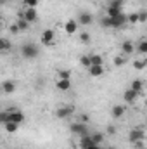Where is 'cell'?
<instances>
[{
  "mask_svg": "<svg viewBox=\"0 0 147 149\" xmlns=\"http://www.w3.org/2000/svg\"><path fill=\"white\" fill-rule=\"evenodd\" d=\"M135 50H137V45H135L133 42L125 40V42L121 43V52H123V56H130V54H133Z\"/></svg>",
  "mask_w": 147,
  "mask_h": 149,
  "instance_id": "30bf717a",
  "label": "cell"
},
{
  "mask_svg": "<svg viewBox=\"0 0 147 149\" xmlns=\"http://www.w3.org/2000/svg\"><path fill=\"white\" fill-rule=\"evenodd\" d=\"M107 134H109V135H114V134H116V127H114V125H109V127H107Z\"/></svg>",
  "mask_w": 147,
  "mask_h": 149,
  "instance_id": "f35d334b",
  "label": "cell"
},
{
  "mask_svg": "<svg viewBox=\"0 0 147 149\" xmlns=\"http://www.w3.org/2000/svg\"><path fill=\"white\" fill-rule=\"evenodd\" d=\"M88 74L94 76V78H99L104 74V66H90L88 68Z\"/></svg>",
  "mask_w": 147,
  "mask_h": 149,
  "instance_id": "e0dca14e",
  "label": "cell"
},
{
  "mask_svg": "<svg viewBox=\"0 0 147 149\" xmlns=\"http://www.w3.org/2000/svg\"><path fill=\"white\" fill-rule=\"evenodd\" d=\"M125 24H128V16L123 12L116 17H112V28H123Z\"/></svg>",
  "mask_w": 147,
  "mask_h": 149,
  "instance_id": "8fae6325",
  "label": "cell"
},
{
  "mask_svg": "<svg viewBox=\"0 0 147 149\" xmlns=\"http://www.w3.org/2000/svg\"><path fill=\"white\" fill-rule=\"evenodd\" d=\"M69 130H71V134H73V135H78V137L88 135V128H87V123H81V121L71 123V125H69Z\"/></svg>",
  "mask_w": 147,
  "mask_h": 149,
  "instance_id": "3957f363",
  "label": "cell"
},
{
  "mask_svg": "<svg viewBox=\"0 0 147 149\" xmlns=\"http://www.w3.org/2000/svg\"><path fill=\"white\" fill-rule=\"evenodd\" d=\"M144 137H146V132L142 130V128H139V127H135V128H132L130 132H128V141L132 142V144H140L142 141H144Z\"/></svg>",
  "mask_w": 147,
  "mask_h": 149,
  "instance_id": "7a4b0ae2",
  "label": "cell"
},
{
  "mask_svg": "<svg viewBox=\"0 0 147 149\" xmlns=\"http://www.w3.org/2000/svg\"><path fill=\"white\" fill-rule=\"evenodd\" d=\"M14 149H19V148H14Z\"/></svg>",
  "mask_w": 147,
  "mask_h": 149,
  "instance_id": "b9f144b4",
  "label": "cell"
},
{
  "mask_svg": "<svg viewBox=\"0 0 147 149\" xmlns=\"http://www.w3.org/2000/svg\"><path fill=\"white\" fill-rule=\"evenodd\" d=\"M21 17H24L30 23H37L38 21V10L37 9H24V12H23Z\"/></svg>",
  "mask_w": 147,
  "mask_h": 149,
  "instance_id": "7c38bea8",
  "label": "cell"
},
{
  "mask_svg": "<svg viewBox=\"0 0 147 149\" xmlns=\"http://www.w3.org/2000/svg\"><path fill=\"white\" fill-rule=\"evenodd\" d=\"M139 23H147V10H139Z\"/></svg>",
  "mask_w": 147,
  "mask_h": 149,
  "instance_id": "d590c367",
  "label": "cell"
},
{
  "mask_svg": "<svg viewBox=\"0 0 147 149\" xmlns=\"http://www.w3.org/2000/svg\"><path fill=\"white\" fill-rule=\"evenodd\" d=\"M90 59H92V66H104V57L101 54H92Z\"/></svg>",
  "mask_w": 147,
  "mask_h": 149,
  "instance_id": "ffe728a7",
  "label": "cell"
},
{
  "mask_svg": "<svg viewBox=\"0 0 147 149\" xmlns=\"http://www.w3.org/2000/svg\"><path fill=\"white\" fill-rule=\"evenodd\" d=\"M78 26H80V23L76 19H68L64 24V31L68 35H74V33H78Z\"/></svg>",
  "mask_w": 147,
  "mask_h": 149,
  "instance_id": "9c48e42d",
  "label": "cell"
},
{
  "mask_svg": "<svg viewBox=\"0 0 147 149\" xmlns=\"http://www.w3.org/2000/svg\"><path fill=\"white\" fill-rule=\"evenodd\" d=\"M88 120H90V116L85 114V113H81V114L78 116V121H81V123H88Z\"/></svg>",
  "mask_w": 147,
  "mask_h": 149,
  "instance_id": "74e56055",
  "label": "cell"
},
{
  "mask_svg": "<svg viewBox=\"0 0 147 149\" xmlns=\"http://www.w3.org/2000/svg\"><path fill=\"white\" fill-rule=\"evenodd\" d=\"M97 149H106V148H102V146H99V148H97Z\"/></svg>",
  "mask_w": 147,
  "mask_h": 149,
  "instance_id": "60d3db41",
  "label": "cell"
},
{
  "mask_svg": "<svg viewBox=\"0 0 147 149\" xmlns=\"http://www.w3.org/2000/svg\"><path fill=\"white\" fill-rule=\"evenodd\" d=\"M16 23H17V26H19V30H21V31H28V30H30V24H31V23H30V21H26L24 17H19Z\"/></svg>",
  "mask_w": 147,
  "mask_h": 149,
  "instance_id": "603a6c76",
  "label": "cell"
},
{
  "mask_svg": "<svg viewBox=\"0 0 147 149\" xmlns=\"http://www.w3.org/2000/svg\"><path fill=\"white\" fill-rule=\"evenodd\" d=\"M9 31H10L12 35H17V33H21V30H19V26H17V23H12V24L9 26Z\"/></svg>",
  "mask_w": 147,
  "mask_h": 149,
  "instance_id": "e575fe53",
  "label": "cell"
},
{
  "mask_svg": "<svg viewBox=\"0 0 147 149\" xmlns=\"http://www.w3.org/2000/svg\"><path fill=\"white\" fill-rule=\"evenodd\" d=\"M128 24H139V12L128 14Z\"/></svg>",
  "mask_w": 147,
  "mask_h": 149,
  "instance_id": "4dcf8cb0",
  "label": "cell"
},
{
  "mask_svg": "<svg viewBox=\"0 0 147 149\" xmlns=\"http://www.w3.org/2000/svg\"><path fill=\"white\" fill-rule=\"evenodd\" d=\"M106 14H107L109 17H116V16L123 14V9H118V7H111V5H107V9H106Z\"/></svg>",
  "mask_w": 147,
  "mask_h": 149,
  "instance_id": "44dd1931",
  "label": "cell"
},
{
  "mask_svg": "<svg viewBox=\"0 0 147 149\" xmlns=\"http://www.w3.org/2000/svg\"><path fill=\"white\" fill-rule=\"evenodd\" d=\"M9 2H10V0H0V5H7Z\"/></svg>",
  "mask_w": 147,
  "mask_h": 149,
  "instance_id": "ab89813d",
  "label": "cell"
},
{
  "mask_svg": "<svg viewBox=\"0 0 147 149\" xmlns=\"http://www.w3.org/2000/svg\"><path fill=\"white\" fill-rule=\"evenodd\" d=\"M125 114H126V104H116V106H112L111 116H112L114 120H119V118H123Z\"/></svg>",
  "mask_w": 147,
  "mask_h": 149,
  "instance_id": "ba28073f",
  "label": "cell"
},
{
  "mask_svg": "<svg viewBox=\"0 0 147 149\" xmlns=\"http://www.w3.org/2000/svg\"><path fill=\"white\" fill-rule=\"evenodd\" d=\"M3 128H5V132H7V134H16V132H17V128H19V123L7 121V123H3Z\"/></svg>",
  "mask_w": 147,
  "mask_h": 149,
  "instance_id": "d6986e66",
  "label": "cell"
},
{
  "mask_svg": "<svg viewBox=\"0 0 147 149\" xmlns=\"http://www.w3.org/2000/svg\"><path fill=\"white\" fill-rule=\"evenodd\" d=\"M130 88H132V90H135L137 94H140V92L144 90V81H142V80H139V78H135V80L130 83Z\"/></svg>",
  "mask_w": 147,
  "mask_h": 149,
  "instance_id": "ac0fdd59",
  "label": "cell"
},
{
  "mask_svg": "<svg viewBox=\"0 0 147 149\" xmlns=\"http://www.w3.org/2000/svg\"><path fill=\"white\" fill-rule=\"evenodd\" d=\"M16 81L14 80H3L2 81V90H3V94H14L16 92Z\"/></svg>",
  "mask_w": 147,
  "mask_h": 149,
  "instance_id": "4fadbf2b",
  "label": "cell"
},
{
  "mask_svg": "<svg viewBox=\"0 0 147 149\" xmlns=\"http://www.w3.org/2000/svg\"><path fill=\"white\" fill-rule=\"evenodd\" d=\"M133 68L139 70V71L144 70V68H147V59L146 57H142V59H135V61H133Z\"/></svg>",
  "mask_w": 147,
  "mask_h": 149,
  "instance_id": "cb8c5ba5",
  "label": "cell"
},
{
  "mask_svg": "<svg viewBox=\"0 0 147 149\" xmlns=\"http://www.w3.org/2000/svg\"><path fill=\"white\" fill-rule=\"evenodd\" d=\"M137 52H139V54H147V37L142 38V40H139V43H137Z\"/></svg>",
  "mask_w": 147,
  "mask_h": 149,
  "instance_id": "7402d4cb",
  "label": "cell"
},
{
  "mask_svg": "<svg viewBox=\"0 0 147 149\" xmlns=\"http://www.w3.org/2000/svg\"><path fill=\"white\" fill-rule=\"evenodd\" d=\"M0 121H2V125L9 121V111H2L0 113Z\"/></svg>",
  "mask_w": 147,
  "mask_h": 149,
  "instance_id": "8d00e7d4",
  "label": "cell"
},
{
  "mask_svg": "<svg viewBox=\"0 0 147 149\" xmlns=\"http://www.w3.org/2000/svg\"><path fill=\"white\" fill-rule=\"evenodd\" d=\"M112 63H114V66H118V68H121V66H125V63H126V59H125V56H116Z\"/></svg>",
  "mask_w": 147,
  "mask_h": 149,
  "instance_id": "1f68e13d",
  "label": "cell"
},
{
  "mask_svg": "<svg viewBox=\"0 0 147 149\" xmlns=\"http://www.w3.org/2000/svg\"><path fill=\"white\" fill-rule=\"evenodd\" d=\"M38 2L40 0H23V5H24V9H37Z\"/></svg>",
  "mask_w": 147,
  "mask_h": 149,
  "instance_id": "f546056e",
  "label": "cell"
},
{
  "mask_svg": "<svg viewBox=\"0 0 147 149\" xmlns=\"http://www.w3.org/2000/svg\"><path fill=\"white\" fill-rule=\"evenodd\" d=\"M90 135H92V139H94L95 144L101 146V144L104 142V134H102V132H94V134H90Z\"/></svg>",
  "mask_w": 147,
  "mask_h": 149,
  "instance_id": "484cf974",
  "label": "cell"
},
{
  "mask_svg": "<svg viewBox=\"0 0 147 149\" xmlns=\"http://www.w3.org/2000/svg\"><path fill=\"white\" fill-rule=\"evenodd\" d=\"M0 49L3 50V52H7V50H10V40L5 37L0 38Z\"/></svg>",
  "mask_w": 147,
  "mask_h": 149,
  "instance_id": "4316f807",
  "label": "cell"
},
{
  "mask_svg": "<svg viewBox=\"0 0 147 149\" xmlns=\"http://www.w3.org/2000/svg\"><path fill=\"white\" fill-rule=\"evenodd\" d=\"M57 80H71V73L68 70H61L57 71Z\"/></svg>",
  "mask_w": 147,
  "mask_h": 149,
  "instance_id": "f1b7e54d",
  "label": "cell"
},
{
  "mask_svg": "<svg viewBox=\"0 0 147 149\" xmlns=\"http://www.w3.org/2000/svg\"><path fill=\"white\" fill-rule=\"evenodd\" d=\"M73 106H61L59 109H55V118L57 120H66L73 114Z\"/></svg>",
  "mask_w": 147,
  "mask_h": 149,
  "instance_id": "5b68a950",
  "label": "cell"
},
{
  "mask_svg": "<svg viewBox=\"0 0 147 149\" xmlns=\"http://www.w3.org/2000/svg\"><path fill=\"white\" fill-rule=\"evenodd\" d=\"M139 95H140V94H137L135 90L126 88V90L123 92V101H125L126 104H135V102H137V99H139Z\"/></svg>",
  "mask_w": 147,
  "mask_h": 149,
  "instance_id": "52a82bcc",
  "label": "cell"
},
{
  "mask_svg": "<svg viewBox=\"0 0 147 149\" xmlns=\"http://www.w3.org/2000/svg\"><path fill=\"white\" fill-rule=\"evenodd\" d=\"M78 23H80L81 26H88V24L94 23V16H92L90 12H81V14L78 16Z\"/></svg>",
  "mask_w": 147,
  "mask_h": 149,
  "instance_id": "9a60e30c",
  "label": "cell"
},
{
  "mask_svg": "<svg viewBox=\"0 0 147 149\" xmlns=\"http://www.w3.org/2000/svg\"><path fill=\"white\" fill-rule=\"evenodd\" d=\"M26 120V116H24V113L19 111V109H9V121H14V123H23Z\"/></svg>",
  "mask_w": 147,
  "mask_h": 149,
  "instance_id": "8992f818",
  "label": "cell"
},
{
  "mask_svg": "<svg viewBox=\"0 0 147 149\" xmlns=\"http://www.w3.org/2000/svg\"><path fill=\"white\" fill-rule=\"evenodd\" d=\"M101 26L102 28H112V17H109L107 14L101 17Z\"/></svg>",
  "mask_w": 147,
  "mask_h": 149,
  "instance_id": "d4e9b609",
  "label": "cell"
},
{
  "mask_svg": "<svg viewBox=\"0 0 147 149\" xmlns=\"http://www.w3.org/2000/svg\"><path fill=\"white\" fill-rule=\"evenodd\" d=\"M42 43H43V45H47V47L54 45V43H55V31H54V30H50V28L43 30V31H42Z\"/></svg>",
  "mask_w": 147,
  "mask_h": 149,
  "instance_id": "277c9868",
  "label": "cell"
},
{
  "mask_svg": "<svg viewBox=\"0 0 147 149\" xmlns=\"http://www.w3.org/2000/svg\"><path fill=\"white\" fill-rule=\"evenodd\" d=\"M38 54H40V49H38L37 43H33V42H26V43L21 45V56H23L24 59L31 61V59L38 57Z\"/></svg>",
  "mask_w": 147,
  "mask_h": 149,
  "instance_id": "6da1fadb",
  "label": "cell"
},
{
  "mask_svg": "<svg viewBox=\"0 0 147 149\" xmlns=\"http://www.w3.org/2000/svg\"><path fill=\"white\" fill-rule=\"evenodd\" d=\"M78 38H80V42H81V43H90V33H87V31L80 33Z\"/></svg>",
  "mask_w": 147,
  "mask_h": 149,
  "instance_id": "836d02e7",
  "label": "cell"
},
{
  "mask_svg": "<svg viewBox=\"0 0 147 149\" xmlns=\"http://www.w3.org/2000/svg\"><path fill=\"white\" fill-rule=\"evenodd\" d=\"M94 144H95V142H94V139H92L90 134L80 137V141H78V148H81V149H88L90 146H94Z\"/></svg>",
  "mask_w": 147,
  "mask_h": 149,
  "instance_id": "5bb4252c",
  "label": "cell"
},
{
  "mask_svg": "<svg viewBox=\"0 0 147 149\" xmlns=\"http://www.w3.org/2000/svg\"><path fill=\"white\" fill-rule=\"evenodd\" d=\"M107 5H111V7H118V9H123L125 0H109V2H107Z\"/></svg>",
  "mask_w": 147,
  "mask_h": 149,
  "instance_id": "d6a6232c",
  "label": "cell"
},
{
  "mask_svg": "<svg viewBox=\"0 0 147 149\" xmlns=\"http://www.w3.org/2000/svg\"><path fill=\"white\" fill-rule=\"evenodd\" d=\"M55 88L59 92H69L71 90V80H57L55 81Z\"/></svg>",
  "mask_w": 147,
  "mask_h": 149,
  "instance_id": "2e32d148",
  "label": "cell"
},
{
  "mask_svg": "<svg viewBox=\"0 0 147 149\" xmlns=\"http://www.w3.org/2000/svg\"><path fill=\"white\" fill-rule=\"evenodd\" d=\"M80 64H81L83 68L88 70V68L92 66V59H90V56H81V57H80Z\"/></svg>",
  "mask_w": 147,
  "mask_h": 149,
  "instance_id": "83f0119b",
  "label": "cell"
}]
</instances>
